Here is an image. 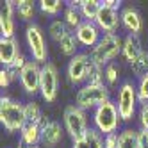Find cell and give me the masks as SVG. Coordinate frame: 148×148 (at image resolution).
<instances>
[{"label": "cell", "instance_id": "277c9868", "mask_svg": "<svg viewBox=\"0 0 148 148\" xmlns=\"http://www.w3.org/2000/svg\"><path fill=\"white\" fill-rule=\"evenodd\" d=\"M111 100V88H107L105 84L102 86H93V84H84L80 86L75 93V105L84 111H95L100 107L102 103Z\"/></svg>", "mask_w": 148, "mask_h": 148}, {"label": "cell", "instance_id": "836d02e7", "mask_svg": "<svg viewBox=\"0 0 148 148\" xmlns=\"http://www.w3.org/2000/svg\"><path fill=\"white\" fill-rule=\"evenodd\" d=\"M13 84V80H11V75H9V71H7V68H2L0 70V86H2V89H5V88H9Z\"/></svg>", "mask_w": 148, "mask_h": 148}, {"label": "cell", "instance_id": "5b68a950", "mask_svg": "<svg viewBox=\"0 0 148 148\" xmlns=\"http://www.w3.org/2000/svg\"><path fill=\"white\" fill-rule=\"evenodd\" d=\"M116 107H118L120 118L123 123H129L134 120V116L137 114L139 109V100H137V91H136V84L130 80L121 82V86L118 88L116 93Z\"/></svg>", "mask_w": 148, "mask_h": 148}, {"label": "cell", "instance_id": "52a82bcc", "mask_svg": "<svg viewBox=\"0 0 148 148\" xmlns=\"http://www.w3.org/2000/svg\"><path fill=\"white\" fill-rule=\"evenodd\" d=\"M25 43L29 47L30 57L32 61H36L38 64H47L48 61V45L45 39V32L38 23H27L25 25Z\"/></svg>", "mask_w": 148, "mask_h": 148}, {"label": "cell", "instance_id": "ac0fdd59", "mask_svg": "<svg viewBox=\"0 0 148 148\" xmlns=\"http://www.w3.org/2000/svg\"><path fill=\"white\" fill-rule=\"evenodd\" d=\"M71 148H103V136L91 127L80 139L71 141Z\"/></svg>", "mask_w": 148, "mask_h": 148}, {"label": "cell", "instance_id": "83f0119b", "mask_svg": "<svg viewBox=\"0 0 148 148\" xmlns=\"http://www.w3.org/2000/svg\"><path fill=\"white\" fill-rule=\"evenodd\" d=\"M25 118H27V123H38L39 125L41 121H43L45 114H43V111H41L38 102L30 100V102L25 103Z\"/></svg>", "mask_w": 148, "mask_h": 148}, {"label": "cell", "instance_id": "7c38bea8", "mask_svg": "<svg viewBox=\"0 0 148 148\" xmlns=\"http://www.w3.org/2000/svg\"><path fill=\"white\" fill-rule=\"evenodd\" d=\"M75 36L79 39V45L80 48H86L91 50L93 47H97V43L102 39V30L97 27L95 22H84L77 30H75Z\"/></svg>", "mask_w": 148, "mask_h": 148}, {"label": "cell", "instance_id": "d590c367", "mask_svg": "<svg viewBox=\"0 0 148 148\" xmlns=\"http://www.w3.org/2000/svg\"><path fill=\"white\" fill-rule=\"evenodd\" d=\"M139 148H148V132L139 129Z\"/></svg>", "mask_w": 148, "mask_h": 148}, {"label": "cell", "instance_id": "e0dca14e", "mask_svg": "<svg viewBox=\"0 0 148 148\" xmlns=\"http://www.w3.org/2000/svg\"><path fill=\"white\" fill-rule=\"evenodd\" d=\"M143 50L145 48H143L139 34H127V36H123V52H121V56L125 57V61L129 62V64L134 59H137L141 56Z\"/></svg>", "mask_w": 148, "mask_h": 148}, {"label": "cell", "instance_id": "1f68e13d", "mask_svg": "<svg viewBox=\"0 0 148 148\" xmlns=\"http://www.w3.org/2000/svg\"><path fill=\"white\" fill-rule=\"evenodd\" d=\"M137 121H139V129L148 132V102L139 103V109H137Z\"/></svg>", "mask_w": 148, "mask_h": 148}, {"label": "cell", "instance_id": "f546056e", "mask_svg": "<svg viewBox=\"0 0 148 148\" xmlns=\"http://www.w3.org/2000/svg\"><path fill=\"white\" fill-rule=\"evenodd\" d=\"M86 84H93V86H102L105 84V77H103V68L97 66V64H89V70H88V80Z\"/></svg>", "mask_w": 148, "mask_h": 148}, {"label": "cell", "instance_id": "9a60e30c", "mask_svg": "<svg viewBox=\"0 0 148 148\" xmlns=\"http://www.w3.org/2000/svg\"><path fill=\"white\" fill-rule=\"evenodd\" d=\"M120 18H121V27L129 30V34L143 32V27H145L143 16L134 5H123V9L120 11Z\"/></svg>", "mask_w": 148, "mask_h": 148}, {"label": "cell", "instance_id": "30bf717a", "mask_svg": "<svg viewBox=\"0 0 148 148\" xmlns=\"http://www.w3.org/2000/svg\"><path fill=\"white\" fill-rule=\"evenodd\" d=\"M20 86L22 89L30 95V97H36L39 95V86H41V64H38L36 61H29L27 66L20 71Z\"/></svg>", "mask_w": 148, "mask_h": 148}, {"label": "cell", "instance_id": "ffe728a7", "mask_svg": "<svg viewBox=\"0 0 148 148\" xmlns=\"http://www.w3.org/2000/svg\"><path fill=\"white\" fill-rule=\"evenodd\" d=\"M13 4L16 9L18 20H22L25 23H32V18L38 11V4L34 0H18V2H13Z\"/></svg>", "mask_w": 148, "mask_h": 148}, {"label": "cell", "instance_id": "44dd1931", "mask_svg": "<svg viewBox=\"0 0 148 148\" xmlns=\"http://www.w3.org/2000/svg\"><path fill=\"white\" fill-rule=\"evenodd\" d=\"M68 34H71V30L68 29V25L64 23V20H62V18L50 20V23H48V36H50L52 41H56V43L59 45Z\"/></svg>", "mask_w": 148, "mask_h": 148}, {"label": "cell", "instance_id": "8fae6325", "mask_svg": "<svg viewBox=\"0 0 148 148\" xmlns=\"http://www.w3.org/2000/svg\"><path fill=\"white\" fill-rule=\"evenodd\" d=\"M41 127V146L43 148H56L64 136V127L59 121L50 120V118H43V121L39 123Z\"/></svg>", "mask_w": 148, "mask_h": 148}, {"label": "cell", "instance_id": "2e32d148", "mask_svg": "<svg viewBox=\"0 0 148 148\" xmlns=\"http://www.w3.org/2000/svg\"><path fill=\"white\" fill-rule=\"evenodd\" d=\"M20 54H22V48L16 38H0V62L4 68L11 66Z\"/></svg>", "mask_w": 148, "mask_h": 148}, {"label": "cell", "instance_id": "4dcf8cb0", "mask_svg": "<svg viewBox=\"0 0 148 148\" xmlns=\"http://www.w3.org/2000/svg\"><path fill=\"white\" fill-rule=\"evenodd\" d=\"M136 91H137V100H139V103H146L148 102V77H143V79L137 80Z\"/></svg>", "mask_w": 148, "mask_h": 148}, {"label": "cell", "instance_id": "e575fe53", "mask_svg": "<svg viewBox=\"0 0 148 148\" xmlns=\"http://www.w3.org/2000/svg\"><path fill=\"white\" fill-rule=\"evenodd\" d=\"M121 4H123L121 0H103V2H102V5H103V7L114 9V11H121V9H123V5H121Z\"/></svg>", "mask_w": 148, "mask_h": 148}, {"label": "cell", "instance_id": "4316f807", "mask_svg": "<svg viewBox=\"0 0 148 148\" xmlns=\"http://www.w3.org/2000/svg\"><path fill=\"white\" fill-rule=\"evenodd\" d=\"M130 71L137 80L143 77H148V50H143L141 56L130 62Z\"/></svg>", "mask_w": 148, "mask_h": 148}, {"label": "cell", "instance_id": "d4e9b609", "mask_svg": "<svg viewBox=\"0 0 148 148\" xmlns=\"http://www.w3.org/2000/svg\"><path fill=\"white\" fill-rule=\"evenodd\" d=\"M102 9V2L100 0H82L80 5V14L84 18V22H95Z\"/></svg>", "mask_w": 148, "mask_h": 148}, {"label": "cell", "instance_id": "ba28073f", "mask_svg": "<svg viewBox=\"0 0 148 148\" xmlns=\"http://www.w3.org/2000/svg\"><path fill=\"white\" fill-rule=\"evenodd\" d=\"M39 95L47 103H54L59 95V70L54 62L41 66V86Z\"/></svg>", "mask_w": 148, "mask_h": 148}, {"label": "cell", "instance_id": "8992f818", "mask_svg": "<svg viewBox=\"0 0 148 148\" xmlns=\"http://www.w3.org/2000/svg\"><path fill=\"white\" fill-rule=\"evenodd\" d=\"M62 127L64 132L71 137V141H77L86 134L91 127H89V120H88V112L77 107L75 103L68 105L62 112Z\"/></svg>", "mask_w": 148, "mask_h": 148}, {"label": "cell", "instance_id": "cb8c5ba5", "mask_svg": "<svg viewBox=\"0 0 148 148\" xmlns=\"http://www.w3.org/2000/svg\"><path fill=\"white\" fill-rule=\"evenodd\" d=\"M66 2L62 0H39L38 2V9L47 16H59L61 13H64Z\"/></svg>", "mask_w": 148, "mask_h": 148}, {"label": "cell", "instance_id": "3957f363", "mask_svg": "<svg viewBox=\"0 0 148 148\" xmlns=\"http://www.w3.org/2000/svg\"><path fill=\"white\" fill-rule=\"evenodd\" d=\"M91 123H93V129H97L102 136L120 132V127H121L123 121L120 118L116 102L109 100V102H105L100 107L95 109L91 112Z\"/></svg>", "mask_w": 148, "mask_h": 148}, {"label": "cell", "instance_id": "4fadbf2b", "mask_svg": "<svg viewBox=\"0 0 148 148\" xmlns=\"http://www.w3.org/2000/svg\"><path fill=\"white\" fill-rule=\"evenodd\" d=\"M97 27L102 30V34H116V30L121 27V18H120V11H114V9L103 7L100 9V13L95 20Z\"/></svg>", "mask_w": 148, "mask_h": 148}, {"label": "cell", "instance_id": "d6986e66", "mask_svg": "<svg viewBox=\"0 0 148 148\" xmlns=\"http://www.w3.org/2000/svg\"><path fill=\"white\" fill-rule=\"evenodd\" d=\"M20 141L25 146L41 145V127L38 123H25V127L20 130Z\"/></svg>", "mask_w": 148, "mask_h": 148}, {"label": "cell", "instance_id": "5bb4252c", "mask_svg": "<svg viewBox=\"0 0 148 148\" xmlns=\"http://www.w3.org/2000/svg\"><path fill=\"white\" fill-rule=\"evenodd\" d=\"M0 32L2 38H14L16 32V9L11 0L2 2L0 9Z\"/></svg>", "mask_w": 148, "mask_h": 148}, {"label": "cell", "instance_id": "6da1fadb", "mask_svg": "<svg viewBox=\"0 0 148 148\" xmlns=\"http://www.w3.org/2000/svg\"><path fill=\"white\" fill-rule=\"evenodd\" d=\"M121 52H123V38L116 32V34H103L97 47L88 50V54L93 64L105 68L111 62H116V59L121 56Z\"/></svg>", "mask_w": 148, "mask_h": 148}, {"label": "cell", "instance_id": "f1b7e54d", "mask_svg": "<svg viewBox=\"0 0 148 148\" xmlns=\"http://www.w3.org/2000/svg\"><path fill=\"white\" fill-rule=\"evenodd\" d=\"M120 73H121V68L120 64H116V62H111L103 68V77H105V86L107 88H112L118 84L120 80Z\"/></svg>", "mask_w": 148, "mask_h": 148}, {"label": "cell", "instance_id": "484cf974", "mask_svg": "<svg viewBox=\"0 0 148 148\" xmlns=\"http://www.w3.org/2000/svg\"><path fill=\"white\" fill-rule=\"evenodd\" d=\"M80 48V45H79V39H77V36H75V32H71V34H68L64 39L59 43V50H61V54L62 56H66V57H75L77 54H79V50Z\"/></svg>", "mask_w": 148, "mask_h": 148}, {"label": "cell", "instance_id": "603a6c76", "mask_svg": "<svg viewBox=\"0 0 148 148\" xmlns=\"http://www.w3.org/2000/svg\"><path fill=\"white\" fill-rule=\"evenodd\" d=\"M62 20H64V23L68 25V29L71 30V32H75V30L84 23V18L80 14V9L77 7H71L66 4L64 7V13H62Z\"/></svg>", "mask_w": 148, "mask_h": 148}, {"label": "cell", "instance_id": "7a4b0ae2", "mask_svg": "<svg viewBox=\"0 0 148 148\" xmlns=\"http://www.w3.org/2000/svg\"><path fill=\"white\" fill-rule=\"evenodd\" d=\"M0 123L9 134L20 132L27 123L25 103L7 97V95H2L0 97Z\"/></svg>", "mask_w": 148, "mask_h": 148}, {"label": "cell", "instance_id": "8d00e7d4", "mask_svg": "<svg viewBox=\"0 0 148 148\" xmlns=\"http://www.w3.org/2000/svg\"><path fill=\"white\" fill-rule=\"evenodd\" d=\"M27 148H43V146H39V145H38V146H27Z\"/></svg>", "mask_w": 148, "mask_h": 148}, {"label": "cell", "instance_id": "9c48e42d", "mask_svg": "<svg viewBox=\"0 0 148 148\" xmlns=\"http://www.w3.org/2000/svg\"><path fill=\"white\" fill-rule=\"evenodd\" d=\"M91 64V59L88 52H79L75 57H71L68 66H66V77L70 80V84L73 86H84L88 80V70Z\"/></svg>", "mask_w": 148, "mask_h": 148}, {"label": "cell", "instance_id": "7402d4cb", "mask_svg": "<svg viewBox=\"0 0 148 148\" xmlns=\"http://www.w3.org/2000/svg\"><path fill=\"white\" fill-rule=\"evenodd\" d=\"M118 148H139V129H130V127L121 129Z\"/></svg>", "mask_w": 148, "mask_h": 148}, {"label": "cell", "instance_id": "d6a6232c", "mask_svg": "<svg viewBox=\"0 0 148 148\" xmlns=\"http://www.w3.org/2000/svg\"><path fill=\"white\" fill-rule=\"evenodd\" d=\"M118 141H120V132L103 136V148H118Z\"/></svg>", "mask_w": 148, "mask_h": 148}]
</instances>
